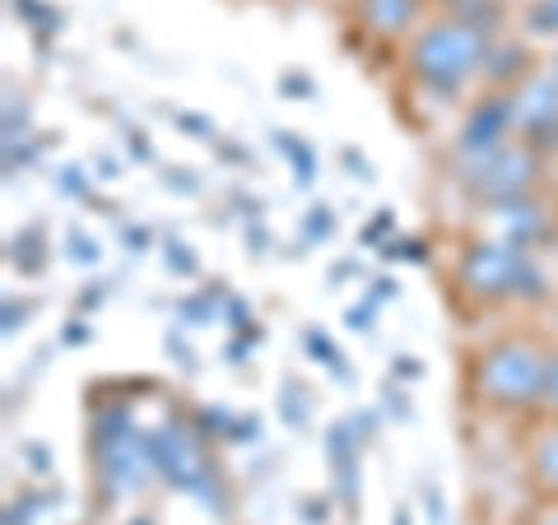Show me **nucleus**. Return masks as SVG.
I'll list each match as a JSON object with an SVG mask.
<instances>
[{
    "instance_id": "2",
    "label": "nucleus",
    "mask_w": 558,
    "mask_h": 525,
    "mask_svg": "<svg viewBox=\"0 0 558 525\" xmlns=\"http://www.w3.org/2000/svg\"><path fill=\"white\" fill-rule=\"evenodd\" d=\"M549 354L535 340H498L470 367V387L494 410H531L545 400Z\"/></svg>"
},
{
    "instance_id": "6",
    "label": "nucleus",
    "mask_w": 558,
    "mask_h": 525,
    "mask_svg": "<svg viewBox=\"0 0 558 525\" xmlns=\"http://www.w3.org/2000/svg\"><path fill=\"white\" fill-rule=\"evenodd\" d=\"M149 447H154V465L159 475L182 488V493H209V465H205V442L186 424H163L149 432Z\"/></svg>"
},
{
    "instance_id": "3",
    "label": "nucleus",
    "mask_w": 558,
    "mask_h": 525,
    "mask_svg": "<svg viewBox=\"0 0 558 525\" xmlns=\"http://www.w3.org/2000/svg\"><path fill=\"white\" fill-rule=\"evenodd\" d=\"M457 274H461V289L475 297V303H484V307L545 289V284H539V274H535V266H531V256L521 247H512V242H502V237L470 242Z\"/></svg>"
},
{
    "instance_id": "20",
    "label": "nucleus",
    "mask_w": 558,
    "mask_h": 525,
    "mask_svg": "<svg viewBox=\"0 0 558 525\" xmlns=\"http://www.w3.org/2000/svg\"><path fill=\"white\" fill-rule=\"evenodd\" d=\"M391 525H414V521H410V512H396V521H391Z\"/></svg>"
},
{
    "instance_id": "5",
    "label": "nucleus",
    "mask_w": 558,
    "mask_h": 525,
    "mask_svg": "<svg viewBox=\"0 0 558 525\" xmlns=\"http://www.w3.org/2000/svg\"><path fill=\"white\" fill-rule=\"evenodd\" d=\"M94 465H98V479H102V488H108V498L140 493L145 479L159 469L154 465L149 437H140L126 414H102L98 418V428H94Z\"/></svg>"
},
{
    "instance_id": "7",
    "label": "nucleus",
    "mask_w": 558,
    "mask_h": 525,
    "mask_svg": "<svg viewBox=\"0 0 558 525\" xmlns=\"http://www.w3.org/2000/svg\"><path fill=\"white\" fill-rule=\"evenodd\" d=\"M512 121L526 145H549V139H558V80L549 70L545 75L531 70L512 89Z\"/></svg>"
},
{
    "instance_id": "13",
    "label": "nucleus",
    "mask_w": 558,
    "mask_h": 525,
    "mask_svg": "<svg viewBox=\"0 0 558 525\" xmlns=\"http://www.w3.org/2000/svg\"><path fill=\"white\" fill-rule=\"evenodd\" d=\"M307 354L312 358H322V363H330V367H336V373H340V354H336V344H330L326 340V330H307Z\"/></svg>"
},
{
    "instance_id": "4",
    "label": "nucleus",
    "mask_w": 558,
    "mask_h": 525,
    "mask_svg": "<svg viewBox=\"0 0 558 525\" xmlns=\"http://www.w3.org/2000/svg\"><path fill=\"white\" fill-rule=\"evenodd\" d=\"M457 168H461V182L488 205L535 196V182H539V159H535V145H526V139H508V145L488 154H457Z\"/></svg>"
},
{
    "instance_id": "21",
    "label": "nucleus",
    "mask_w": 558,
    "mask_h": 525,
    "mask_svg": "<svg viewBox=\"0 0 558 525\" xmlns=\"http://www.w3.org/2000/svg\"><path fill=\"white\" fill-rule=\"evenodd\" d=\"M549 75H554V80H558V57H554V65H549Z\"/></svg>"
},
{
    "instance_id": "12",
    "label": "nucleus",
    "mask_w": 558,
    "mask_h": 525,
    "mask_svg": "<svg viewBox=\"0 0 558 525\" xmlns=\"http://www.w3.org/2000/svg\"><path fill=\"white\" fill-rule=\"evenodd\" d=\"M279 145H284V154L293 159V168H299V182H312V172H317V154H312L299 135H275Z\"/></svg>"
},
{
    "instance_id": "15",
    "label": "nucleus",
    "mask_w": 558,
    "mask_h": 525,
    "mask_svg": "<svg viewBox=\"0 0 558 525\" xmlns=\"http://www.w3.org/2000/svg\"><path fill=\"white\" fill-rule=\"evenodd\" d=\"M70 256H75L80 266H89V260H98V242H89L84 233H70Z\"/></svg>"
},
{
    "instance_id": "22",
    "label": "nucleus",
    "mask_w": 558,
    "mask_h": 525,
    "mask_svg": "<svg viewBox=\"0 0 558 525\" xmlns=\"http://www.w3.org/2000/svg\"><path fill=\"white\" fill-rule=\"evenodd\" d=\"M539 525H558V516H549V521H539Z\"/></svg>"
},
{
    "instance_id": "19",
    "label": "nucleus",
    "mask_w": 558,
    "mask_h": 525,
    "mask_svg": "<svg viewBox=\"0 0 558 525\" xmlns=\"http://www.w3.org/2000/svg\"><path fill=\"white\" fill-rule=\"evenodd\" d=\"M65 340H70V344H84V326L75 321V326H70V330H65Z\"/></svg>"
},
{
    "instance_id": "10",
    "label": "nucleus",
    "mask_w": 558,
    "mask_h": 525,
    "mask_svg": "<svg viewBox=\"0 0 558 525\" xmlns=\"http://www.w3.org/2000/svg\"><path fill=\"white\" fill-rule=\"evenodd\" d=\"M418 14V0H363V24H368L377 38H400Z\"/></svg>"
},
{
    "instance_id": "18",
    "label": "nucleus",
    "mask_w": 558,
    "mask_h": 525,
    "mask_svg": "<svg viewBox=\"0 0 558 525\" xmlns=\"http://www.w3.org/2000/svg\"><path fill=\"white\" fill-rule=\"evenodd\" d=\"M172 270H182V274H191V270H196V260H191V252L182 247V242H172Z\"/></svg>"
},
{
    "instance_id": "1",
    "label": "nucleus",
    "mask_w": 558,
    "mask_h": 525,
    "mask_svg": "<svg viewBox=\"0 0 558 525\" xmlns=\"http://www.w3.org/2000/svg\"><path fill=\"white\" fill-rule=\"evenodd\" d=\"M494 57V42L488 33L470 20H442V24H428L424 33L414 38L410 47V70L414 80L433 94H457L465 89L470 80L480 75Z\"/></svg>"
},
{
    "instance_id": "9",
    "label": "nucleus",
    "mask_w": 558,
    "mask_h": 525,
    "mask_svg": "<svg viewBox=\"0 0 558 525\" xmlns=\"http://www.w3.org/2000/svg\"><path fill=\"white\" fill-rule=\"evenodd\" d=\"M494 215H498V237L512 242V247H526V242L545 233V209L535 205V196L502 200V205H494Z\"/></svg>"
},
{
    "instance_id": "11",
    "label": "nucleus",
    "mask_w": 558,
    "mask_h": 525,
    "mask_svg": "<svg viewBox=\"0 0 558 525\" xmlns=\"http://www.w3.org/2000/svg\"><path fill=\"white\" fill-rule=\"evenodd\" d=\"M531 484L545 498H558V424H549L545 432H535V442H531Z\"/></svg>"
},
{
    "instance_id": "17",
    "label": "nucleus",
    "mask_w": 558,
    "mask_h": 525,
    "mask_svg": "<svg viewBox=\"0 0 558 525\" xmlns=\"http://www.w3.org/2000/svg\"><path fill=\"white\" fill-rule=\"evenodd\" d=\"M545 405L558 414V354H549V381H545Z\"/></svg>"
},
{
    "instance_id": "14",
    "label": "nucleus",
    "mask_w": 558,
    "mask_h": 525,
    "mask_svg": "<svg viewBox=\"0 0 558 525\" xmlns=\"http://www.w3.org/2000/svg\"><path fill=\"white\" fill-rule=\"evenodd\" d=\"M531 28H539V33H558V0H539V5L531 10Z\"/></svg>"
},
{
    "instance_id": "16",
    "label": "nucleus",
    "mask_w": 558,
    "mask_h": 525,
    "mask_svg": "<svg viewBox=\"0 0 558 525\" xmlns=\"http://www.w3.org/2000/svg\"><path fill=\"white\" fill-rule=\"evenodd\" d=\"M307 237H330V209H307Z\"/></svg>"
},
{
    "instance_id": "8",
    "label": "nucleus",
    "mask_w": 558,
    "mask_h": 525,
    "mask_svg": "<svg viewBox=\"0 0 558 525\" xmlns=\"http://www.w3.org/2000/svg\"><path fill=\"white\" fill-rule=\"evenodd\" d=\"M508 135H517V121H512V94L484 98L480 108L465 117L457 154H488V149L508 145Z\"/></svg>"
}]
</instances>
